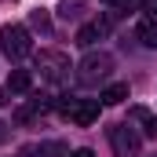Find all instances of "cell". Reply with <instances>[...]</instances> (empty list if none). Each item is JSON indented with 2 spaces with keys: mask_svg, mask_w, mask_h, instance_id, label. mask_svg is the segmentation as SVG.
Wrapping results in <instances>:
<instances>
[{
  "mask_svg": "<svg viewBox=\"0 0 157 157\" xmlns=\"http://www.w3.org/2000/svg\"><path fill=\"white\" fill-rule=\"evenodd\" d=\"M80 73H77V80L84 84V88H91V84H99V80H106L110 73H113V55H106V51H91V55H84L80 59V66H77Z\"/></svg>",
  "mask_w": 157,
  "mask_h": 157,
  "instance_id": "6da1fadb",
  "label": "cell"
},
{
  "mask_svg": "<svg viewBox=\"0 0 157 157\" xmlns=\"http://www.w3.org/2000/svg\"><path fill=\"white\" fill-rule=\"evenodd\" d=\"M0 51H4L11 62L26 59V55L33 51V40L26 33V26H4V29H0Z\"/></svg>",
  "mask_w": 157,
  "mask_h": 157,
  "instance_id": "7a4b0ae2",
  "label": "cell"
},
{
  "mask_svg": "<svg viewBox=\"0 0 157 157\" xmlns=\"http://www.w3.org/2000/svg\"><path fill=\"white\" fill-rule=\"evenodd\" d=\"M59 110L73 121V124L88 128V124H95V121H99V99H62V102H59Z\"/></svg>",
  "mask_w": 157,
  "mask_h": 157,
  "instance_id": "3957f363",
  "label": "cell"
},
{
  "mask_svg": "<svg viewBox=\"0 0 157 157\" xmlns=\"http://www.w3.org/2000/svg\"><path fill=\"white\" fill-rule=\"evenodd\" d=\"M110 146H113L117 157H139L143 139H139V132L132 124H117V128H110Z\"/></svg>",
  "mask_w": 157,
  "mask_h": 157,
  "instance_id": "277c9868",
  "label": "cell"
},
{
  "mask_svg": "<svg viewBox=\"0 0 157 157\" xmlns=\"http://www.w3.org/2000/svg\"><path fill=\"white\" fill-rule=\"evenodd\" d=\"M37 70H44V77H48V80H62V77H66V70H70V59H66L62 51H40Z\"/></svg>",
  "mask_w": 157,
  "mask_h": 157,
  "instance_id": "5b68a950",
  "label": "cell"
},
{
  "mask_svg": "<svg viewBox=\"0 0 157 157\" xmlns=\"http://www.w3.org/2000/svg\"><path fill=\"white\" fill-rule=\"evenodd\" d=\"M106 33H110V22H106V18H99V22H88V26H80V29H77V44H80V48H91L95 40H99V37H106Z\"/></svg>",
  "mask_w": 157,
  "mask_h": 157,
  "instance_id": "8992f818",
  "label": "cell"
},
{
  "mask_svg": "<svg viewBox=\"0 0 157 157\" xmlns=\"http://www.w3.org/2000/svg\"><path fill=\"white\" fill-rule=\"evenodd\" d=\"M26 154H37V157H70V146H66V143H37V146H29Z\"/></svg>",
  "mask_w": 157,
  "mask_h": 157,
  "instance_id": "52a82bcc",
  "label": "cell"
},
{
  "mask_svg": "<svg viewBox=\"0 0 157 157\" xmlns=\"http://www.w3.org/2000/svg\"><path fill=\"white\" fill-rule=\"evenodd\" d=\"M124 99H128V84H106V88H102V102H106V106H117V102H124Z\"/></svg>",
  "mask_w": 157,
  "mask_h": 157,
  "instance_id": "ba28073f",
  "label": "cell"
},
{
  "mask_svg": "<svg viewBox=\"0 0 157 157\" xmlns=\"http://www.w3.org/2000/svg\"><path fill=\"white\" fill-rule=\"evenodd\" d=\"M29 84H33V77H29V70H11V77H7V91H29Z\"/></svg>",
  "mask_w": 157,
  "mask_h": 157,
  "instance_id": "9c48e42d",
  "label": "cell"
},
{
  "mask_svg": "<svg viewBox=\"0 0 157 157\" xmlns=\"http://www.w3.org/2000/svg\"><path fill=\"white\" fill-rule=\"evenodd\" d=\"M135 33H139V40H143L146 48H157V18H143Z\"/></svg>",
  "mask_w": 157,
  "mask_h": 157,
  "instance_id": "30bf717a",
  "label": "cell"
},
{
  "mask_svg": "<svg viewBox=\"0 0 157 157\" xmlns=\"http://www.w3.org/2000/svg\"><path fill=\"white\" fill-rule=\"evenodd\" d=\"M132 117H135V121H143V124H146L143 132H146L150 139H157V117H150L146 110H132Z\"/></svg>",
  "mask_w": 157,
  "mask_h": 157,
  "instance_id": "8fae6325",
  "label": "cell"
},
{
  "mask_svg": "<svg viewBox=\"0 0 157 157\" xmlns=\"http://www.w3.org/2000/svg\"><path fill=\"white\" fill-rule=\"evenodd\" d=\"M77 7H80V0H66V4H62V18H70V15H77Z\"/></svg>",
  "mask_w": 157,
  "mask_h": 157,
  "instance_id": "7c38bea8",
  "label": "cell"
},
{
  "mask_svg": "<svg viewBox=\"0 0 157 157\" xmlns=\"http://www.w3.org/2000/svg\"><path fill=\"white\" fill-rule=\"evenodd\" d=\"M33 26H40V29H48V15H44V7H37V11H33Z\"/></svg>",
  "mask_w": 157,
  "mask_h": 157,
  "instance_id": "4fadbf2b",
  "label": "cell"
},
{
  "mask_svg": "<svg viewBox=\"0 0 157 157\" xmlns=\"http://www.w3.org/2000/svg\"><path fill=\"white\" fill-rule=\"evenodd\" d=\"M99 4H113V7H128L132 0H99Z\"/></svg>",
  "mask_w": 157,
  "mask_h": 157,
  "instance_id": "5bb4252c",
  "label": "cell"
},
{
  "mask_svg": "<svg viewBox=\"0 0 157 157\" xmlns=\"http://www.w3.org/2000/svg\"><path fill=\"white\" fill-rule=\"evenodd\" d=\"M146 11H150V18H157V0H146Z\"/></svg>",
  "mask_w": 157,
  "mask_h": 157,
  "instance_id": "9a60e30c",
  "label": "cell"
},
{
  "mask_svg": "<svg viewBox=\"0 0 157 157\" xmlns=\"http://www.w3.org/2000/svg\"><path fill=\"white\" fill-rule=\"evenodd\" d=\"M70 157H95V154H91V150H73Z\"/></svg>",
  "mask_w": 157,
  "mask_h": 157,
  "instance_id": "2e32d148",
  "label": "cell"
},
{
  "mask_svg": "<svg viewBox=\"0 0 157 157\" xmlns=\"http://www.w3.org/2000/svg\"><path fill=\"white\" fill-rule=\"evenodd\" d=\"M0 102H7V99H4V91H0Z\"/></svg>",
  "mask_w": 157,
  "mask_h": 157,
  "instance_id": "e0dca14e",
  "label": "cell"
}]
</instances>
